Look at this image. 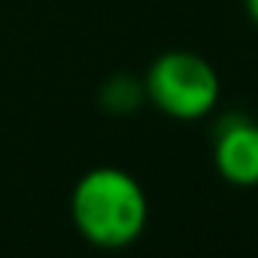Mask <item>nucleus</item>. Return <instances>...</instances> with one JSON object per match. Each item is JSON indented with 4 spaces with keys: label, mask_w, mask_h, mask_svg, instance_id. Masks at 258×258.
Instances as JSON below:
<instances>
[{
    "label": "nucleus",
    "mask_w": 258,
    "mask_h": 258,
    "mask_svg": "<svg viewBox=\"0 0 258 258\" xmlns=\"http://www.w3.org/2000/svg\"><path fill=\"white\" fill-rule=\"evenodd\" d=\"M143 103H146V85H143V79H137L131 73H115V76L103 79L97 88V106L115 118L134 115Z\"/></svg>",
    "instance_id": "nucleus-4"
},
{
    "label": "nucleus",
    "mask_w": 258,
    "mask_h": 258,
    "mask_svg": "<svg viewBox=\"0 0 258 258\" xmlns=\"http://www.w3.org/2000/svg\"><path fill=\"white\" fill-rule=\"evenodd\" d=\"M143 85L146 100L173 121H198L210 115L222 97L216 67L204 55L185 49H170L158 55L149 64Z\"/></svg>",
    "instance_id": "nucleus-2"
},
{
    "label": "nucleus",
    "mask_w": 258,
    "mask_h": 258,
    "mask_svg": "<svg viewBox=\"0 0 258 258\" xmlns=\"http://www.w3.org/2000/svg\"><path fill=\"white\" fill-rule=\"evenodd\" d=\"M76 234L106 252L134 246L149 225V198L121 167H94L82 173L70 195Z\"/></svg>",
    "instance_id": "nucleus-1"
},
{
    "label": "nucleus",
    "mask_w": 258,
    "mask_h": 258,
    "mask_svg": "<svg viewBox=\"0 0 258 258\" xmlns=\"http://www.w3.org/2000/svg\"><path fill=\"white\" fill-rule=\"evenodd\" d=\"M243 7H246V16H249V22L258 28V0H243Z\"/></svg>",
    "instance_id": "nucleus-5"
},
{
    "label": "nucleus",
    "mask_w": 258,
    "mask_h": 258,
    "mask_svg": "<svg viewBox=\"0 0 258 258\" xmlns=\"http://www.w3.org/2000/svg\"><path fill=\"white\" fill-rule=\"evenodd\" d=\"M213 167L234 188L258 185V121L246 112H225L213 127Z\"/></svg>",
    "instance_id": "nucleus-3"
}]
</instances>
